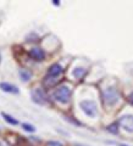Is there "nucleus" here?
Segmentation results:
<instances>
[{
	"label": "nucleus",
	"instance_id": "obj_1",
	"mask_svg": "<svg viewBox=\"0 0 133 146\" xmlns=\"http://www.w3.org/2000/svg\"><path fill=\"white\" fill-rule=\"evenodd\" d=\"M102 98H103L105 106L111 107V106H115L118 102V100H120V93H118V90L115 86H109V88L103 90Z\"/></svg>",
	"mask_w": 133,
	"mask_h": 146
},
{
	"label": "nucleus",
	"instance_id": "obj_2",
	"mask_svg": "<svg viewBox=\"0 0 133 146\" xmlns=\"http://www.w3.org/2000/svg\"><path fill=\"white\" fill-rule=\"evenodd\" d=\"M71 88L67 85H61L54 91L53 94V98L55 101L60 102V104H68L71 100Z\"/></svg>",
	"mask_w": 133,
	"mask_h": 146
},
{
	"label": "nucleus",
	"instance_id": "obj_3",
	"mask_svg": "<svg viewBox=\"0 0 133 146\" xmlns=\"http://www.w3.org/2000/svg\"><path fill=\"white\" fill-rule=\"evenodd\" d=\"M80 106H81V110L88 117H95L98 115V106L92 100H83V101L80 102Z\"/></svg>",
	"mask_w": 133,
	"mask_h": 146
},
{
	"label": "nucleus",
	"instance_id": "obj_4",
	"mask_svg": "<svg viewBox=\"0 0 133 146\" xmlns=\"http://www.w3.org/2000/svg\"><path fill=\"white\" fill-rule=\"evenodd\" d=\"M118 124L121 125L123 130L128 133H133V116L132 115H125L118 118Z\"/></svg>",
	"mask_w": 133,
	"mask_h": 146
},
{
	"label": "nucleus",
	"instance_id": "obj_5",
	"mask_svg": "<svg viewBox=\"0 0 133 146\" xmlns=\"http://www.w3.org/2000/svg\"><path fill=\"white\" fill-rule=\"evenodd\" d=\"M31 96H32V100H33V102L38 104V105H45L47 104V95H45V93L43 91V89H33L31 93Z\"/></svg>",
	"mask_w": 133,
	"mask_h": 146
},
{
	"label": "nucleus",
	"instance_id": "obj_6",
	"mask_svg": "<svg viewBox=\"0 0 133 146\" xmlns=\"http://www.w3.org/2000/svg\"><path fill=\"white\" fill-rule=\"evenodd\" d=\"M29 56L35 61H43L45 58V51L40 48H33L29 50Z\"/></svg>",
	"mask_w": 133,
	"mask_h": 146
},
{
	"label": "nucleus",
	"instance_id": "obj_7",
	"mask_svg": "<svg viewBox=\"0 0 133 146\" xmlns=\"http://www.w3.org/2000/svg\"><path fill=\"white\" fill-rule=\"evenodd\" d=\"M63 71V68L61 65H59V63H54L49 67L48 70V76L47 77H50V78H56L57 76H60Z\"/></svg>",
	"mask_w": 133,
	"mask_h": 146
},
{
	"label": "nucleus",
	"instance_id": "obj_8",
	"mask_svg": "<svg viewBox=\"0 0 133 146\" xmlns=\"http://www.w3.org/2000/svg\"><path fill=\"white\" fill-rule=\"evenodd\" d=\"M0 89L3 91H5V93H11V94H18V88L16 85H12L10 83H5V82H3V83H0Z\"/></svg>",
	"mask_w": 133,
	"mask_h": 146
},
{
	"label": "nucleus",
	"instance_id": "obj_9",
	"mask_svg": "<svg viewBox=\"0 0 133 146\" xmlns=\"http://www.w3.org/2000/svg\"><path fill=\"white\" fill-rule=\"evenodd\" d=\"M18 76H20V78L23 82H28L32 78V72L26 70V68H21V70L18 71Z\"/></svg>",
	"mask_w": 133,
	"mask_h": 146
},
{
	"label": "nucleus",
	"instance_id": "obj_10",
	"mask_svg": "<svg viewBox=\"0 0 133 146\" xmlns=\"http://www.w3.org/2000/svg\"><path fill=\"white\" fill-rule=\"evenodd\" d=\"M86 73H87L86 68H83V67H77V68H75V70L72 71V76L75 77V78H77V79H82L86 76Z\"/></svg>",
	"mask_w": 133,
	"mask_h": 146
},
{
	"label": "nucleus",
	"instance_id": "obj_11",
	"mask_svg": "<svg viewBox=\"0 0 133 146\" xmlns=\"http://www.w3.org/2000/svg\"><path fill=\"white\" fill-rule=\"evenodd\" d=\"M1 116L4 117V119H5L9 124H11V125H16V124H18V122L13 118L12 116H10V115H7V113H5V112H1Z\"/></svg>",
	"mask_w": 133,
	"mask_h": 146
},
{
	"label": "nucleus",
	"instance_id": "obj_12",
	"mask_svg": "<svg viewBox=\"0 0 133 146\" xmlns=\"http://www.w3.org/2000/svg\"><path fill=\"white\" fill-rule=\"evenodd\" d=\"M22 128H23L26 131H29V133H33V131H35V128L32 124H28V123H23V124H22Z\"/></svg>",
	"mask_w": 133,
	"mask_h": 146
},
{
	"label": "nucleus",
	"instance_id": "obj_13",
	"mask_svg": "<svg viewBox=\"0 0 133 146\" xmlns=\"http://www.w3.org/2000/svg\"><path fill=\"white\" fill-rule=\"evenodd\" d=\"M108 131H109V133H112V134H117L118 133V129H117V124H116V123H114V124L109 125L108 127Z\"/></svg>",
	"mask_w": 133,
	"mask_h": 146
},
{
	"label": "nucleus",
	"instance_id": "obj_14",
	"mask_svg": "<svg viewBox=\"0 0 133 146\" xmlns=\"http://www.w3.org/2000/svg\"><path fill=\"white\" fill-rule=\"evenodd\" d=\"M65 118H66V121H68L70 123H73L75 125H82V123H81V122H78V121H76L73 117H68V116H66Z\"/></svg>",
	"mask_w": 133,
	"mask_h": 146
},
{
	"label": "nucleus",
	"instance_id": "obj_15",
	"mask_svg": "<svg viewBox=\"0 0 133 146\" xmlns=\"http://www.w3.org/2000/svg\"><path fill=\"white\" fill-rule=\"evenodd\" d=\"M48 146H62V144L59 143V141H49Z\"/></svg>",
	"mask_w": 133,
	"mask_h": 146
},
{
	"label": "nucleus",
	"instance_id": "obj_16",
	"mask_svg": "<svg viewBox=\"0 0 133 146\" xmlns=\"http://www.w3.org/2000/svg\"><path fill=\"white\" fill-rule=\"evenodd\" d=\"M127 100H128V102H130L131 105H133V91H132V93H131L130 95H128V98H127Z\"/></svg>",
	"mask_w": 133,
	"mask_h": 146
},
{
	"label": "nucleus",
	"instance_id": "obj_17",
	"mask_svg": "<svg viewBox=\"0 0 133 146\" xmlns=\"http://www.w3.org/2000/svg\"><path fill=\"white\" fill-rule=\"evenodd\" d=\"M53 4H55V5H59V4H60V3H59V0H54Z\"/></svg>",
	"mask_w": 133,
	"mask_h": 146
},
{
	"label": "nucleus",
	"instance_id": "obj_18",
	"mask_svg": "<svg viewBox=\"0 0 133 146\" xmlns=\"http://www.w3.org/2000/svg\"><path fill=\"white\" fill-rule=\"evenodd\" d=\"M0 146H9V145H7V144H5V143H3V144L0 145Z\"/></svg>",
	"mask_w": 133,
	"mask_h": 146
},
{
	"label": "nucleus",
	"instance_id": "obj_19",
	"mask_svg": "<svg viewBox=\"0 0 133 146\" xmlns=\"http://www.w3.org/2000/svg\"><path fill=\"white\" fill-rule=\"evenodd\" d=\"M120 146H128V145H126V144H121Z\"/></svg>",
	"mask_w": 133,
	"mask_h": 146
},
{
	"label": "nucleus",
	"instance_id": "obj_20",
	"mask_svg": "<svg viewBox=\"0 0 133 146\" xmlns=\"http://www.w3.org/2000/svg\"><path fill=\"white\" fill-rule=\"evenodd\" d=\"M0 61H1V56H0Z\"/></svg>",
	"mask_w": 133,
	"mask_h": 146
}]
</instances>
